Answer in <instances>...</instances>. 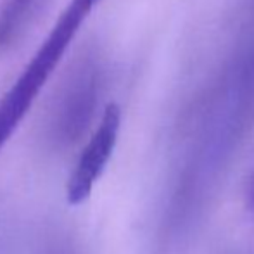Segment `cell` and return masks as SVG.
<instances>
[{"label":"cell","mask_w":254,"mask_h":254,"mask_svg":"<svg viewBox=\"0 0 254 254\" xmlns=\"http://www.w3.org/2000/svg\"><path fill=\"white\" fill-rule=\"evenodd\" d=\"M97 2L99 0H71L66 10L61 14L59 21L54 24L47 40L42 44L10 90L3 95L0 101V149L5 145L28 113L69 42L74 38L78 28L87 19L88 12Z\"/></svg>","instance_id":"1"},{"label":"cell","mask_w":254,"mask_h":254,"mask_svg":"<svg viewBox=\"0 0 254 254\" xmlns=\"http://www.w3.org/2000/svg\"><path fill=\"white\" fill-rule=\"evenodd\" d=\"M121 125V109L116 104H109L104 109L97 130L94 131L88 144L85 145L73 173L66 185L67 201L71 204L85 202L94 190L95 182L101 178L102 171L106 170L114 145L118 140Z\"/></svg>","instance_id":"2"},{"label":"cell","mask_w":254,"mask_h":254,"mask_svg":"<svg viewBox=\"0 0 254 254\" xmlns=\"http://www.w3.org/2000/svg\"><path fill=\"white\" fill-rule=\"evenodd\" d=\"M37 0H9L0 12V45H5L24 26Z\"/></svg>","instance_id":"3"},{"label":"cell","mask_w":254,"mask_h":254,"mask_svg":"<svg viewBox=\"0 0 254 254\" xmlns=\"http://www.w3.org/2000/svg\"><path fill=\"white\" fill-rule=\"evenodd\" d=\"M246 207H248V213L254 218V175L249 182L248 194H246Z\"/></svg>","instance_id":"4"}]
</instances>
